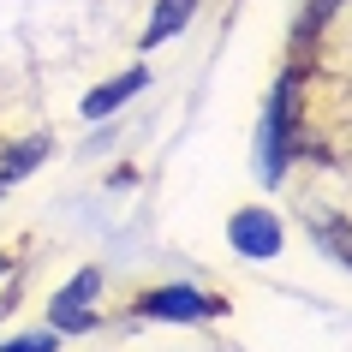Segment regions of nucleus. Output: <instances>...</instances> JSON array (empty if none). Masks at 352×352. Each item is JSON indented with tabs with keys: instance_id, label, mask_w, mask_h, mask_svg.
<instances>
[{
	"instance_id": "nucleus-3",
	"label": "nucleus",
	"mask_w": 352,
	"mask_h": 352,
	"mask_svg": "<svg viewBox=\"0 0 352 352\" xmlns=\"http://www.w3.org/2000/svg\"><path fill=\"white\" fill-rule=\"evenodd\" d=\"M221 311H227L221 298L197 293V287H155V293L138 298V316H155V322H209Z\"/></svg>"
},
{
	"instance_id": "nucleus-6",
	"label": "nucleus",
	"mask_w": 352,
	"mask_h": 352,
	"mask_svg": "<svg viewBox=\"0 0 352 352\" xmlns=\"http://www.w3.org/2000/svg\"><path fill=\"white\" fill-rule=\"evenodd\" d=\"M48 149H54V144H48L42 131H36V138H24V144H12V149H0V191L19 186L30 167H42V162H48Z\"/></svg>"
},
{
	"instance_id": "nucleus-4",
	"label": "nucleus",
	"mask_w": 352,
	"mask_h": 352,
	"mask_svg": "<svg viewBox=\"0 0 352 352\" xmlns=\"http://www.w3.org/2000/svg\"><path fill=\"white\" fill-rule=\"evenodd\" d=\"M280 221L269 215V209H239L233 221H227V245L239 251V257H251V263H269V257H280Z\"/></svg>"
},
{
	"instance_id": "nucleus-7",
	"label": "nucleus",
	"mask_w": 352,
	"mask_h": 352,
	"mask_svg": "<svg viewBox=\"0 0 352 352\" xmlns=\"http://www.w3.org/2000/svg\"><path fill=\"white\" fill-rule=\"evenodd\" d=\"M191 12H197V0H162V6H155V19H149V30H144V48L173 42V36L191 24Z\"/></svg>"
},
{
	"instance_id": "nucleus-5",
	"label": "nucleus",
	"mask_w": 352,
	"mask_h": 352,
	"mask_svg": "<svg viewBox=\"0 0 352 352\" xmlns=\"http://www.w3.org/2000/svg\"><path fill=\"white\" fill-rule=\"evenodd\" d=\"M144 84H149V72H144V66H131V72L108 78L102 90H90V96H84V120H108V113H113V108H126V102H131L138 90H144Z\"/></svg>"
},
{
	"instance_id": "nucleus-9",
	"label": "nucleus",
	"mask_w": 352,
	"mask_h": 352,
	"mask_svg": "<svg viewBox=\"0 0 352 352\" xmlns=\"http://www.w3.org/2000/svg\"><path fill=\"white\" fill-rule=\"evenodd\" d=\"M54 346H60V329H30V334L0 340V352H54Z\"/></svg>"
},
{
	"instance_id": "nucleus-1",
	"label": "nucleus",
	"mask_w": 352,
	"mask_h": 352,
	"mask_svg": "<svg viewBox=\"0 0 352 352\" xmlns=\"http://www.w3.org/2000/svg\"><path fill=\"white\" fill-rule=\"evenodd\" d=\"M293 120H298V72H280L275 96H269V113H263V138H257V167L263 186H275L287 173V149H293Z\"/></svg>"
},
{
	"instance_id": "nucleus-2",
	"label": "nucleus",
	"mask_w": 352,
	"mask_h": 352,
	"mask_svg": "<svg viewBox=\"0 0 352 352\" xmlns=\"http://www.w3.org/2000/svg\"><path fill=\"white\" fill-rule=\"evenodd\" d=\"M96 293H102V275H96V269L72 275L54 293V305H48V322H54L60 334H90L96 322H102V316H96Z\"/></svg>"
},
{
	"instance_id": "nucleus-10",
	"label": "nucleus",
	"mask_w": 352,
	"mask_h": 352,
	"mask_svg": "<svg viewBox=\"0 0 352 352\" xmlns=\"http://www.w3.org/2000/svg\"><path fill=\"white\" fill-rule=\"evenodd\" d=\"M334 6H340V0H311V6H305V19H298V30H293V36H298V42H316V30H322V24L334 19Z\"/></svg>"
},
{
	"instance_id": "nucleus-8",
	"label": "nucleus",
	"mask_w": 352,
	"mask_h": 352,
	"mask_svg": "<svg viewBox=\"0 0 352 352\" xmlns=\"http://www.w3.org/2000/svg\"><path fill=\"white\" fill-rule=\"evenodd\" d=\"M311 233H316V245H322L329 257H340V263L352 269V227H346V221H334V215H322V221H316Z\"/></svg>"
}]
</instances>
